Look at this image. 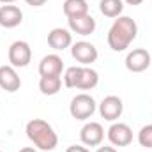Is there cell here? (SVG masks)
<instances>
[{
	"label": "cell",
	"instance_id": "cell-17",
	"mask_svg": "<svg viewBox=\"0 0 152 152\" xmlns=\"http://www.w3.org/2000/svg\"><path fill=\"white\" fill-rule=\"evenodd\" d=\"M62 88V78L60 76H41L39 80V90L44 96H55Z\"/></svg>",
	"mask_w": 152,
	"mask_h": 152
},
{
	"label": "cell",
	"instance_id": "cell-6",
	"mask_svg": "<svg viewBox=\"0 0 152 152\" xmlns=\"http://www.w3.org/2000/svg\"><path fill=\"white\" fill-rule=\"evenodd\" d=\"M71 55L76 62H80L81 66H90L97 60L99 53H97V48L92 44V42H87V41H78L73 44L71 48Z\"/></svg>",
	"mask_w": 152,
	"mask_h": 152
},
{
	"label": "cell",
	"instance_id": "cell-5",
	"mask_svg": "<svg viewBox=\"0 0 152 152\" xmlns=\"http://www.w3.org/2000/svg\"><path fill=\"white\" fill-rule=\"evenodd\" d=\"M7 57H9V62H11L12 67H27L32 60L30 44L27 41H14L9 46Z\"/></svg>",
	"mask_w": 152,
	"mask_h": 152
},
{
	"label": "cell",
	"instance_id": "cell-23",
	"mask_svg": "<svg viewBox=\"0 0 152 152\" xmlns=\"http://www.w3.org/2000/svg\"><path fill=\"white\" fill-rule=\"evenodd\" d=\"M124 2H127L129 5H140V4H142L143 0H124Z\"/></svg>",
	"mask_w": 152,
	"mask_h": 152
},
{
	"label": "cell",
	"instance_id": "cell-26",
	"mask_svg": "<svg viewBox=\"0 0 152 152\" xmlns=\"http://www.w3.org/2000/svg\"><path fill=\"white\" fill-rule=\"evenodd\" d=\"M0 152H2V151H0Z\"/></svg>",
	"mask_w": 152,
	"mask_h": 152
},
{
	"label": "cell",
	"instance_id": "cell-8",
	"mask_svg": "<svg viewBox=\"0 0 152 152\" xmlns=\"http://www.w3.org/2000/svg\"><path fill=\"white\" fill-rule=\"evenodd\" d=\"M151 66V53L143 48H134L126 57V69L131 73H143Z\"/></svg>",
	"mask_w": 152,
	"mask_h": 152
},
{
	"label": "cell",
	"instance_id": "cell-4",
	"mask_svg": "<svg viewBox=\"0 0 152 152\" xmlns=\"http://www.w3.org/2000/svg\"><path fill=\"white\" fill-rule=\"evenodd\" d=\"M96 112V101L88 94H78L71 99L69 104V113L76 120H87Z\"/></svg>",
	"mask_w": 152,
	"mask_h": 152
},
{
	"label": "cell",
	"instance_id": "cell-7",
	"mask_svg": "<svg viewBox=\"0 0 152 152\" xmlns=\"http://www.w3.org/2000/svg\"><path fill=\"white\" fill-rule=\"evenodd\" d=\"M80 140L85 147H99L104 140V129L99 122H87L80 131Z\"/></svg>",
	"mask_w": 152,
	"mask_h": 152
},
{
	"label": "cell",
	"instance_id": "cell-1",
	"mask_svg": "<svg viewBox=\"0 0 152 152\" xmlns=\"http://www.w3.org/2000/svg\"><path fill=\"white\" fill-rule=\"evenodd\" d=\"M138 25L131 16H118L108 30V46L113 51H124L136 39Z\"/></svg>",
	"mask_w": 152,
	"mask_h": 152
},
{
	"label": "cell",
	"instance_id": "cell-9",
	"mask_svg": "<svg viewBox=\"0 0 152 152\" xmlns=\"http://www.w3.org/2000/svg\"><path fill=\"white\" fill-rule=\"evenodd\" d=\"M108 140L113 147H127L133 142V129L124 122H113L108 129Z\"/></svg>",
	"mask_w": 152,
	"mask_h": 152
},
{
	"label": "cell",
	"instance_id": "cell-18",
	"mask_svg": "<svg viewBox=\"0 0 152 152\" xmlns=\"http://www.w3.org/2000/svg\"><path fill=\"white\" fill-rule=\"evenodd\" d=\"M99 11L106 18H118L124 11V0H101Z\"/></svg>",
	"mask_w": 152,
	"mask_h": 152
},
{
	"label": "cell",
	"instance_id": "cell-25",
	"mask_svg": "<svg viewBox=\"0 0 152 152\" xmlns=\"http://www.w3.org/2000/svg\"><path fill=\"white\" fill-rule=\"evenodd\" d=\"M2 4H12V2H16V0H0Z\"/></svg>",
	"mask_w": 152,
	"mask_h": 152
},
{
	"label": "cell",
	"instance_id": "cell-24",
	"mask_svg": "<svg viewBox=\"0 0 152 152\" xmlns=\"http://www.w3.org/2000/svg\"><path fill=\"white\" fill-rule=\"evenodd\" d=\"M20 152H37L34 147H23V149H20Z\"/></svg>",
	"mask_w": 152,
	"mask_h": 152
},
{
	"label": "cell",
	"instance_id": "cell-12",
	"mask_svg": "<svg viewBox=\"0 0 152 152\" xmlns=\"http://www.w3.org/2000/svg\"><path fill=\"white\" fill-rule=\"evenodd\" d=\"M21 87V78L12 66H0V88L5 92H16Z\"/></svg>",
	"mask_w": 152,
	"mask_h": 152
},
{
	"label": "cell",
	"instance_id": "cell-3",
	"mask_svg": "<svg viewBox=\"0 0 152 152\" xmlns=\"http://www.w3.org/2000/svg\"><path fill=\"white\" fill-rule=\"evenodd\" d=\"M97 83H99L97 71H94L87 66H73V67H67L64 73V85L67 88L92 90Z\"/></svg>",
	"mask_w": 152,
	"mask_h": 152
},
{
	"label": "cell",
	"instance_id": "cell-15",
	"mask_svg": "<svg viewBox=\"0 0 152 152\" xmlns=\"http://www.w3.org/2000/svg\"><path fill=\"white\" fill-rule=\"evenodd\" d=\"M67 25H69V30L78 36H90L96 30V20L90 14L78 16V18H67Z\"/></svg>",
	"mask_w": 152,
	"mask_h": 152
},
{
	"label": "cell",
	"instance_id": "cell-22",
	"mask_svg": "<svg viewBox=\"0 0 152 152\" xmlns=\"http://www.w3.org/2000/svg\"><path fill=\"white\" fill-rule=\"evenodd\" d=\"M96 152H117V149H115V147H106V145H104V147H99Z\"/></svg>",
	"mask_w": 152,
	"mask_h": 152
},
{
	"label": "cell",
	"instance_id": "cell-21",
	"mask_svg": "<svg viewBox=\"0 0 152 152\" xmlns=\"http://www.w3.org/2000/svg\"><path fill=\"white\" fill-rule=\"evenodd\" d=\"M28 5H32V7H41V5H44L48 0H25Z\"/></svg>",
	"mask_w": 152,
	"mask_h": 152
},
{
	"label": "cell",
	"instance_id": "cell-13",
	"mask_svg": "<svg viewBox=\"0 0 152 152\" xmlns=\"http://www.w3.org/2000/svg\"><path fill=\"white\" fill-rule=\"evenodd\" d=\"M64 71V60L62 57L51 53L42 57V60L39 62V75L41 76H62Z\"/></svg>",
	"mask_w": 152,
	"mask_h": 152
},
{
	"label": "cell",
	"instance_id": "cell-11",
	"mask_svg": "<svg viewBox=\"0 0 152 152\" xmlns=\"http://www.w3.org/2000/svg\"><path fill=\"white\" fill-rule=\"evenodd\" d=\"M23 21V12L18 5L12 4H4L0 7V27L4 28H14L21 25Z\"/></svg>",
	"mask_w": 152,
	"mask_h": 152
},
{
	"label": "cell",
	"instance_id": "cell-2",
	"mask_svg": "<svg viewBox=\"0 0 152 152\" xmlns=\"http://www.w3.org/2000/svg\"><path fill=\"white\" fill-rule=\"evenodd\" d=\"M25 133L28 140L41 151H53L58 145V136L55 129L42 118H32L27 122Z\"/></svg>",
	"mask_w": 152,
	"mask_h": 152
},
{
	"label": "cell",
	"instance_id": "cell-19",
	"mask_svg": "<svg viewBox=\"0 0 152 152\" xmlns=\"http://www.w3.org/2000/svg\"><path fill=\"white\" fill-rule=\"evenodd\" d=\"M138 142L142 147L145 149H152V124H147L140 129L138 133Z\"/></svg>",
	"mask_w": 152,
	"mask_h": 152
},
{
	"label": "cell",
	"instance_id": "cell-14",
	"mask_svg": "<svg viewBox=\"0 0 152 152\" xmlns=\"http://www.w3.org/2000/svg\"><path fill=\"white\" fill-rule=\"evenodd\" d=\"M48 44L55 51H62V50H66L73 44V36L67 28H60V27L51 28L50 34H48Z\"/></svg>",
	"mask_w": 152,
	"mask_h": 152
},
{
	"label": "cell",
	"instance_id": "cell-20",
	"mask_svg": "<svg viewBox=\"0 0 152 152\" xmlns=\"http://www.w3.org/2000/svg\"><path fill=\"white\" fill-rule=\"evenodd\" d=\"M66 152H90L85 145H71V147H67Z\"/></svg>",
	"mask_w": 152,
	"mask_h": 152
},
{
	"label": "cell",
	"instance_id": "cell-16",
	"mask_svg": "<svg viewBox=\"0 0 152 152\" xmlns=\"http://www.w3.org/2000/svg\"><path fill=\"white\" fill-rule=\"evenodd\" d=\"M62 11L67 18H78L88 14V4L87 0H66L62 5Z\"/></svg>",
	"mask_w": 152,
	"mask_h": 152
},
{
	"label": "cell",
	"instance_id": "cell-10",
	"mask_svg": "<svg viewBox=\"0 0 152 152\" xmlns=\"http://www.w3.org/2000/svg\"><path fill=\"white\" fill-rule=\"evenodd\" d=\"M122 112H124V103L117 96H106L99 104V113L108 122H115L117 118H120Z\"/></svg>",
	"mask_w": 152,
	"mask_h": 152
}]
</instances>
